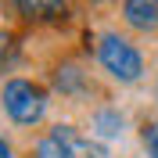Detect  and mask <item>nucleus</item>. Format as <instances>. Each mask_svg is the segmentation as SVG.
<instances>
[{
	"mask_svg": "<svg viewBox=\"0 0 158 158\" xmlns=\"http://www.w3.org/2000/svg\"><path fill=\"white\" fill-rule=\"evenodd\" d=\"M32 158H65V155H61L58 140L47 133V137H40V140H36V151H32Z\"/></svg>",
	"mask_w": 158,
	"mask_h": 158,
	"instance_id": "6e6552de",
	"label": "nucleus"
},
{
	"mask_svg": "<svg viewBox=\"0 0 158 158\" xmlns=\"http://www.w3.org/2000/svg\"><path fill=\"white\" fill-rule=\"evenodd\" d=\"M54 90H61V94H69V97H79L83 90H86V72L79 69V65H58V72H54Z\"/></svg>",
	"mask_w": 158,
	"mask_h": 158,
	"instance_id": "423d86ee",
	"label": "nucleus"
},
{
	"mask_svg": "<svg viewBox=\"0 0 158 158\" xmlns=\"http://www.w3.org/2000/svg\"><path fill=\"white\" fill-rule=\"evenodd\" d=\"M47 104H50L47 90L40 83H32V79H25V76H11L0 86V108H4V115L15 126H36V122H43Z\"/></svg>",
	"mask_w": 158,
	"mask_h": 158,
	"instance_id": "f257e3e1",
	"label": "nucleus"
},
{
	"mask_svg": "<svg viewBox=\"0 0 158 158\" xmlns=\"http://www.w3.org/2000/svg\"><path fill=\"white\" fill-rule=\"evenodd\" d=\"M122 126H126V118H122L118 108H97L94 118H90V129H94V137H101V140H115L118 133H122Z\"/></svg>",
	"mask_w": 158,
	"mask_h": 158,
	"instance_id": "39448f33",
	"label": "nucleus"
},
{
	"mask_svg": "<svg viewBox=\"0 0 158 158\" xmlns=\"http://www.w3.org/2000/svg\"><path fill=\"white\" fill-rule=\"evenodd\" d=\"M140 144H144L148 158H158V122H144L140 126Z\"/></svg>",
	"mask_w": 158,
	"mask_h": 158,
	"instance_id": "0eeeda50",
	"label": "nucleus"
},
{
	"mask_svg": "<svg viewBox=\"0 0 158 158\" xmlns=\"http://www.w3.org/2000/svg\"><path fill=\"white\" fill-rule=\"evenodd\" d=\"M11 50H15V43H11V36L7 32H0V69L11 61Z\"/></svg>",
	"mask_w": 158,
	"mask_h": 158,
	"instance_id": "1a4fd4ad",
	"label": "nucleus"
},
{
	"mask_svg": "<svg viewBox=\"0 0 158 158\" xmlns=\"http://www.w3.org/2000/svg\"><path fill=\"white\" fill-rule=\"evenodd\" d=\"M97 61L118 83H137L144 76V54L133 40L118 36V32H101L97 36Z\"/></svg>",
	"mask_w": 158,
	"mask_h": 158,
	"instance_id": "f03ea898",
	"label": "nucleus"
},
{
	"mask_svg": "<svg viewBox=\"0 0 158 158\" xmlns=\"http://www.w3.org/2000/svg\"><path fill=\"white\" fill-rule=\"evenodd\" d=\"M122 18H126V25H133V29H158V4L155 0H126L122 4Z\"/></svg>",
	"mask_w": 158,
	"mask_h": 158,
	"instance_id": "20e7f679",
	"label": "nucleus"
},
{
	"mask_svg": "<svg viewBox=\"0 0 158 158\" xmlns=\"http://www.w3.org/2000/svg\"><path fill=\"white\" fill-rule=\"evenodd\" d=\"M47 133L58 140V148H61L65 158H104V148H97L90 137H83L76 126H69V122H58V126H50Z\"/></svg>",
	"mask_w": 158,
	"mask_h": 158,
	"instance_id": "7ed1b4c3",
	"label": "nucleus"
},
{
	"mask_svg": "<svg viewBox=\"0 0 158 158\" xmlns=\"http://www.w3.org/2000/svg\"><path fill=\"white\" fill-rule=\"evenodd\" d=\"M0 158H15V148H11V140L0 133Z\"/></svg>",
	"mask_w": 158,
	"mask_h": 158,
	"instance_id": "9d476101",
	"label": "nucleus"
}]
</instances>
